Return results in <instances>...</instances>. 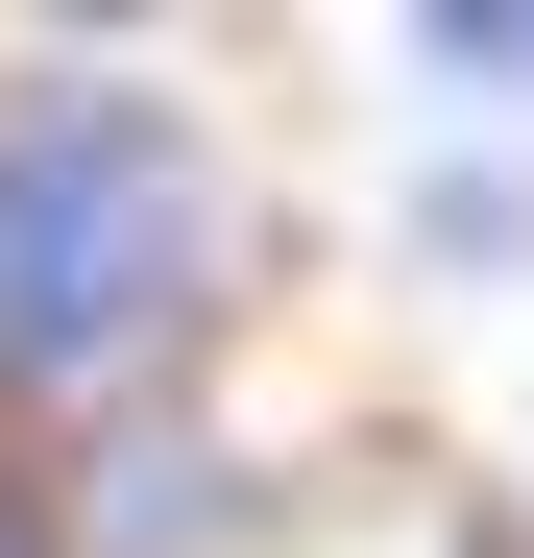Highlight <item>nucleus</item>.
Masks as SVG:
<instances>
[{"label":"nucleus","mask_w":534,"mask_h":558,"mask_svg":"<svg viewBox=\"0 0 534 558\" xmlns=\"http://www.w3.org/2000/svg\"><path fill=\"white\" fill-rule=\"evenodd\" d=\"M219 316V146L122 49H0V437H98Z\"/></svg>","instance_id":"f257e3e1"},{"label":"nucleus","mask_w":534,"mask_h":558,"mask_svg":"<svg viewBox=\"0 0 534 558\" xmlns=\"http://www.w3.org/2000/svg\"><path fill=\"white\" fill-rule=\"evenodd\" d=\"M389 73H413V98H534V0H413Z\"/></svg>","instance_id":"f03ea898"},{"label":"nucleus","mask_w":534,"mask_h":558,"mask_svg":"<svg viewBox=\"0 0 534 558\" xmlns=\"http://www.w3.org/2000/svg\"><path fill=\"white\" fill-rule=\"evenodd\" d=\"M413 267H534V170H413Z\"/></svg>","instance_id":"7ed1b4c3"},{"label":"nucleus","mask_w":534,"mask_h":558,"mask_svg":"<svg viewBox=\"0 0 534 558\" xmlns=\"http://www.w3.org/2000/svg\"><path fill=\"white\" fill-rule=\"evenodd\" d=\"M0 558H73V510H49V486H25V461H0Z\"/></svg>","instance_id":"20e7f679"}]
</instances>
